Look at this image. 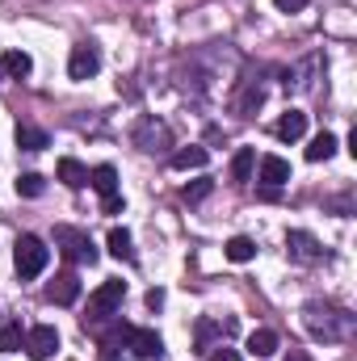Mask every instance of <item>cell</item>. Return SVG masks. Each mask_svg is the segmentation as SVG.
Segmentation results:
<instances>
[{
	"instance_id": "83f0119b",
	"label": "cell",
	"mask_w": 357,
	"mask_h": 361,
	"mask_svg": "<svg viewBox=\"0 0 357 361\" xmlns=\"http://www.w3.org/2000/svg\"><path fill=\"white\" fill-rule=\"evenodd\" d=\"M210 361H244L236 349H210Z\"/></svg>"
},
{
	"instance_id": "9c48e42d",
	"label": "cell",
	"mask_w": 357,
	"mask_h": 361,
	"mask_svg": "<svg viewBox=\"0 0 357 361\" xmlns=\"http://www.w3.org/2000/svg\"><path fill=\"white\" fill-rule=\"evenodd\" d=\"M286 248H290V257L303 261V265H311V261L324 257V248H320V240H315L311 231H290V235H286Z\"/></svg>"
},
{
	"instance_id": "7c38bea8",
	"label": "cell",
	"mask_w": 357,
	"mask_h": 361,
	"mask_svg": "<svg viewBox=\"0 0 357 361\" xmlns=\"http://www.w3.org/2000/svg\"><path fill=\"white\" fill-rule=\"evenodd\" d=\"M261 180H265V189H282L290 180V164L282 156H261Z\"/></svg>"
},
{
	"instance_id": "7402d4cb",
	"label": "cell",
	"mask_w": 357,
	"mask_h": 361,
	"mask_svg": "<svg viewBox=\"0 0 357 361\" xmlns=\"http://www.w3.org/2000/svg\"><path fill=\"white\" fill-rule=\"evenodd\" d=\"M59 180L72 185V189H80V185H89V173H85L80 160H59Z\"/></svg>"
},
{
	"instance_id": "d6986e66",
	"label": "cell",
	"mask_w": 357,
	"mask_h": 361,
	"mask_svg": "<svg viewBox=\"0 0 357 361\" xmlns=\"http://www.w3.org/2000/svg\"><path fill=\"white\" fill-rule=\"evenodd\" d=\"M253 169H257V147H240L231 156V180H248Z\"/></svg>"
},
{
	"instance_id": "8992f818",
	"label": "cell",
	"mask_w": 357,
	"mask_h": 361,
	"mask_svg": "<svg viewBox=\"0 0 357 361\" xmlns=\"http://www.w3.org/2000/svg\"><path fill=\"white\" fill-rule=\"evenodd\" d=\"M97 72H101V51H97V42H76L72 55H68V76H72V80H92Z\"/></svg>"
},
{
	"instance_id": "ac0fdd59",
	"label": "cell",
	"mask_w": 357,
	"mask_h": 361,
	"mask_svg": "<svg viewBox=\"0 0 357 361\" xmlns=\"http://www.w3.org/2000/svg\"><path fill=\"white\" fill-rule=\"evenodd\" d=\"M332 156H337V135H332V130L315 135V139H311V147H307V160H311V164H320V160H332Z\"/></svg>"
},
{
	"instance_id": "2e32d148",
	"label": "cell",
	"mask_w": 357,
	"mask_h": 361,
	"mask_svg": "<svg viewBox=\"0 0 357 361\" xmlns=\"http://www.w3.org/2000/svg\"><path fill=\"white\" fill-rule=\"evenodd\" d=\"M89 185L101 193V197L118 193V169H114V164H97V169L89 173Z\"/></svg>"
},
{
	"instance_id": "484cf974",
	"label": "cell",
	"mask_w": 357,
	"mask_h": 361,
	"mask_svg": "<svg viewBox=\"0 0 357 361\" xmlns=\"http://www.w3.org/2000/svg\"><path fill=\"white\" fill-rule=\"evenodd\" d=\"M122 210V193H109V197H101V214H118Z\"/></svg>"
},
{
	"instance_id": "7a4b0ae2",
	"label": "cell",
	"mask_w": 357,
	"mask_h": 361,
	"mask_svg": "<svg viewBox=\"0 0 357 361\" xmlns=\"http://www.w3.org/2000/svg\"><path fill=\"white\" fill-rule=\"evenodd\" d=\"M47 261H51V248L38 235H17V244H13V269H17L21 281L38 277V273L47 269Z\"/></svg>"
},
{
	"instance_id": "3957f363",
	"label": "cell",
	"mask_w": 357,
	"mask_h": 361,
	"mask_svg": "<svg viewBox=\"0 0 357 361\" xmlns=\"http://www.w3.org/2000/svg\"><path fill=\"white\" fill-rule=\"evenodd\" d=\"M55 248L76 261V265H92L97 261V248H92L89 231H76V227H55Z\"/></svg>"
},
{
	"instance_id": "5b68a950",
	"label": "cell",
	"mask_w": 357,
	"mask_h": 361,
	"mask_svg": "<svg viewBox=\"0 0 357 361\" xmlns=\"http://www.w3.org/2000/svg\"><path fill=\"white\" fill-rule=\"evenodd\" d=\"M131 139H135V147H139V152H152V156L173 147V135H169V126H164L160 118H139Z\"/></svg>"
},
{
	"instance_id": "f546056e",
	"label": "cell",
	"mask_w": 357,
	"mask_h": 361,
	"mask_svg": "<svg viewBox=\"0 0 357 361\" xmlns=\"http://www.w3.org/2000/svg\"><path fill=\"white\" fill-rule=\"evenodd\" d=\"M101 361H126L118 349H101Z\"/></svg>"
},
{
	"instance_id": "cb8c5ba5",
	"label": "cell",
	"mask_w": 357,
	"mask_h": 361,
	"mask_svg": "<svg viewBox=\"0 0 357 361\" xmlns=\"http://www.w3.org/2000/svg\"><path fill=\"white\" fill-rule=\"evenodd\" d=\"M42 189H47V180L38 177V173H21V177H17V193H21V197H38Z\"/></svg>"
},
{
	"instance_id": "f1b7e54d",
	"label": "cell",
	"mask_w": 357,
	"mask_h": 361,
	"mask_svg": "<svg viewBox=\"0 0 357 361\" xmlns=\"http://www.w3.org/2000/svg\"><path fill=\"white\" fill-rule=\"evenodd\" d=\"M147 307L160 311V307H164V290H147Z\"/></svg>"
},
{
	"instance_id": "4316f807",
	"label": "cell",
	"mask_w": 357,
	"mask_h": 361,
	"mask_svg": "<svg viewBox=\"0 0 357 361\" xmlns=\"http://www.w3.org/2000/svg\"><path fill=\"white\" fill-rule=\"evenodd\" d=\"M273 4H277L282 13H303V8H307L311 0H273Z\"/></svg>"
},
{
	"instance_id": "ffe728a7",
	"label": "cell",
	"mask_w": 357,
	"mask_h": 361,
	"mask_svg": "<svg viewBox=\"0 0 357 361\" xmlns=\"http://www.w3.org/2000/svg\"><path fill=\"white\" fill-rule=\"evenodd\" d=\"M0 68H4V76H30V72H34V59H30L25 51H4Z\"/></svg>"
},
{
	"instance_id": "52a82bcc",
	"label": "cell",
	"mask_w": 357,
	"mask_h": 361,
	"mask_svg": "<svg viewBox=\"0 0 357 361\" xmlns=\"http://www.w3.org/2000/svg\"><path fill=\"white\" fill-rule=\"evenodd\" d=\"M126 349H135L139 361H164V341H160V332H152V328H131Z\"/></svg>"
},
{
	"instance_id": "44dd1931",
	"label": "cell",
	"mask_w": 357,
	"mask_h": 361,
	"mask_svg": "<svg viewBox=\"0 0 357 361\" xmlns=\"http://www.w3.org/2000/svg\"><path fill=\"white\" fill-rule=\"evenodd\" d=\"M257 257V244L248 240V235H231L227 240V261H236V265H248Z\"/></svg>"
},
{
	"instance_id": "9a60e30c",
	"label": "cell",
	"mask_w": 357,
	"mask_h": 361,
	"mask_svg": "<svg viewBox=\"0 0 357 361\" xmlns=\"http://www.w3.org/2000/svg\"><path fill=\"white\" fill-rule=\"evenodd\" d=\"M277 345H282V341H277V332H273V328H257V332L248 336V353H253V357H273V353H277Z\"/></svg>"
},
{
	"instance_id": "4fadbf2b",
	"label": "cell",
	"mask_w": 357,
	"mask_h": 361,
	"mask_svg": "<svg viewBox=\"0 0 357 361\" xmlns=\"http://www.w3.org/2000/svg\"><path fill=\"white\" fill-rule=\"evenodd\" d=\"M17 147H21V152H42V147H51V139H47L42 126L21 122V126H17Z\"/></svg>"
},
{
	"instance_id": "e0dca14e",
	"label": "cell",
	"mask_w": 357,
	"mask_h": 361,
	"mask_svg": "<svg viewBox=\"0 0 357 361\" xmlns=\"http://www.w3.org/2000/svg\"><path fill=\"white\" fill-rule=\"evenodd\" d=\"M206 160H210V152L193 143V147H181L177 156H173V169H177V173H189V169H206Z\"/></svg>"
},
{
	"instance_id": "ba28073f",
	"label": "cell",
	"mask_w": 357,
	"mask_h": 361,
	"mask_svg": "<svg viewBox=\"0 0 357 361\" xmlns=\"http://www.w3.org/2000/svg\"><path fill=\"white\" fill-rule=\"evenodd\" d=\"M55 349H59V332H55L51 324H38V328L25 332V353H30L34 361L55 357Z\"/></svg>"
},
{
	"instance_id": "5bb4252c",
	"label": "cell",
	"mask_w": 357,
	"mask_h": 361,
	"mask_svg": "<svg viewBox=\"0 0 357 361\" xmlns=\"http://www.w3.org/2000/svg\"><path fill=\"white\" fill-rule=\"evenodd\" d=\"M105 248H109V257H118V261H135V248H131V231H126V227H109Z\"/></svg>"
},
{
	"instance_id": "603a6c76",
	"label": "cell",
	"mask_w": 357,
	"mask_h": 361,
	"mask_svg": "<svg viewBox=\"0 0 357 361\" xmlns=\"http://www.w3.org/2000/svg\"><path fill=\"white\" fill-rule=\"evenodd\" d=\"M21 345H25L21 324H0V349H4V353H17Z\"/></svg>"
},
{
	"instance_id": "8fae6325",
	"label": "cell",
	"mask_w": 357,
	"mask_h": 361,
	"mask_svg": "<svg viewBox=\"0 0 357 361\" xmlns=\"http://www.w3.org/2000/svg\"><path fill=\"white\" fill-rule=\"evenodd\" d=\"M273 135H277V139H286V143H294V139H303V135H307V114H303V109H286V114L277 118V126H273Z\"/></svg>"
},
{
	"instance_id": "6da1fadb",
	"label": "cell",
	"mask_w": 357,
	"mask_h": 361,
	"mask_svg": "<svg viewBox=\"0 0 357 361\" xmlns=\"http://www.w3.org/2000/svg\"><path fill=\"white\" fill-rule=\"evenodd\" d=\"M303 319L320 341H345L353 332V315H345V311H337L332 302H320V298L303 307Z\"/></svg>"
},
{
	"instance_id": "277c9868",
	"label": "cell",
	"mask_w": 357,
	"mask_h": 361,
	"mask_svg": "<svg viewBox=\"0 0 357 361\" xmlns=\"http://www.w3.org/2000/svg\"><path fill=\"white\" fill-rule=\"evenodd\" d=\"M122 298H126V281H118V277H109V281H101L97 290L89 294V319H105V315H114L118 307H122Z\"/></svg>"
},
{
	"instance_id": "d4e9b609",
	"label": "cell",
	"mask_w": 357,
	"mask_h": 361,
	"mask_svg": "<svg viewBox=\"0 0 357 361\" xmlns=\"http://www.w3.org/2000/svg\"><path fill=\"white\" fill-rule=\"evenodd\" d=\"M210 189H214V180H193V185L181 189V197L185 202H202V197H210Z\"/></svg>"
},
{
	"instance_id": "4dcf8cb0",
	"label": "cell",
	"mask_w": 357,
	"mask_h": 361,
	"mask_svg": "<svg viewBox=\"0 0 357 361\" xmlns=\"http://www.w3.org/2000/svg\"><path fill=\"white\" fill-rule=\"evenodd\" d=\"M0 80H4V76H0Z\"/></svg>"
},
{
	"instance_id": "30bf717a",
	"label": "cell",
	"mask_w": 357,
	"mask_h": 361,
	"mask_svg": "<svg viewBox=\"0 0 357 361\" xmlns=\"http://www.w3.org/2000/svg\"><path fill=\"white\" fill-rule=\"evenodd\" d=\"M47 298H51L55 307H72V302L80 298V277H76V273H59V277L47 286Z\"/></svg>"
}]
</instances>
